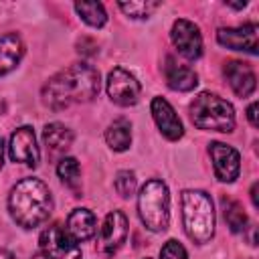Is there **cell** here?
Instances as JSON below:
<instances>
[{
  "label": "cell",
  "mask_w": 259,
  "mask_h": 259,
  "mask_svg": "<svg viewBox=\"0 0 259 259\" xmlns=\"http://www.w3.org/2000/svg\"><path fill=\"white\" fill-rule=\"evenodd\" d=\"M40 253L47 259H81V247L65 227L53 223L40 233Z\"/></svg>",
  "instance_id": "cell-6"
},
{
  "label": "cell",
  "mask_w": 259,
  "mask_h": 259,
  "mask_svg": "<svg viewBox=\"0 0 259 259\" xmlns=\"http://www.w3.org/2000/svg\"><path fill=\"white\" fill-rule=\"evenodd\" d=\"M2 166H4V142L0 138V170H2Z\"/></svg>",
  "instance_id": "cell-29"
},
{
  "label": "cell",
  "mask_w": 259,
  "mask_h": 259,
  "mask_svg": "<svg viewBox=\"0 0 259 259\" xmlns=\"http://www.w3.org/2000/svg\"><path fill=\"white\" fill-rule=\"evenodd\" d=\"M8 154H10L12 162H20V164H26L30 168H34L38 164L40 152L36 146L34 130L30 125H20L18 130L12 132L10 144H8Z\"/></svg>",
  "instance_id": "cell-10"
},
{
  "label": "cell",
  "mask_w": 259,
  "mask_h": 259,
  "mask_svg": "<svg viewBox=\"0 0 259 259\" xmlns=\"http://www.w3.org/2000/svg\"><path fill=\"white\" fill-rule=\"evenodd\" d=\"M113 188L121 198H130L136 192V174L130 170H119L113 180Z\"/></svg>",
  "instance_id": "cell-24"
},
{
  "label": "cell",
  "mask_w": 259,
  "mask_h": 259,
  "mask_svg": "<svg viewBox=\"0 0 259 259\" xmlns=\"http://www.w3.org/2000/svg\"><path fill=\"white\" fill-rule=\"evenodd\" d=\"M53 210V196L49 186L38 178H24L16 182L8 194V212L22 229H34L49 219Z\"/></svg>",
  "instance_id": "cell-2"
},
{
  "label": "cell",
  "mask_w": 259,
  "mask_h": 259,
  "mask_svg": "<svg viewBox=\"0 0 259 259\" xmlns=\"http://www.w3.org/2000/svg\"><path fill=\"white\" fill-rule=\"evenodd\" d=\"M138 214L144 227L152 233H162L168 229L170 221V194L162 180H148L138 194Z\"/></svg>",
  "instance_id": "cell-5"
},
{
  "label": "cell",
  "mask_w": 259,
  "mask_h": 259,
  "mask_svg": "<svg viewBox=\"0 0 259 259\" xmlns=\"http://www.w3.org/2000/svg\"><path fill=\"white\" fill-rule=\"evenodd\" d=\"M119 10L125 12L132 18H148L156 8H160V2H144V0H132V2H117Z\"/></svg>",
  "instance_id": "cell-23"
},
{
  "label": "cell",
  "mask_w": 259,
  "mask_h": 259,
  "mask_svg": "<svg viewBox=\"0 0 259 259\" xmlns=\"http://www.w3.org/2000/svg\"><path fill=\"white\" fill-rule=\"evenodd\" d=\"M57 174L61 178V182L71 188L73 192H77L75 196H79V188H81V168H79V162L71 156L67 158H61L59 164H57Z\"/></svg>",
  "instance_id": "cell-21"
},
{
  "label": "cell",
  "mask_w": 259,
  "mask_h": 259,
  "mask_svg": "<svg viewBox=\"0 0 259 259\" xmlns=\"http://www.w3.org/2000/svg\"><path fill=\"white\" fill-rule=\"evenodd\" d=\"M77 51L81 53V55H85V57H91V55H95L97 53V45L93 42V40H89V38H81L79 42H77Z\"/></svg>",
  "instance_id": "cell-26"
},
{
  "label": "cell",
  "mask_w": 259,
  "mask_h": 259,
  "mask_svg": "<svg viewBox=\"0 0 259 259\" xmlns=\"http://www.w3.org/2000/svg\"><path fill=\"white\" fill-rule=\"evenodd\" d=\"M170 38L184 59L196 61L202 57V34L198 30V26L194 22H190L188 18L174 20L172 30H170Z\"/></svg>",
  "instance_id": "cell-8"
},
{
  "label": "cell",
  "mask_w": 259,
  "mask_h": 259,
  "mask_svg": "<svg viewBox=\"0 0 259 259\" xmlns=\"http://www.w3.org/2000/svg\"><path fill=\"white\" fill-rule=\"evenodd\" d=\"M42 140H45L51 154H65L73 144V132L67 125H63L59 121H53V123L45 125Z\"/></svg>",
  "instance_id": "cell-18"
},
{
  "label": "cell",
  "mask_w": 259,
  "mask_h": 259,
  "mask_svg": "<svg viewBox=\"0 0 259 259\" xmlns=\"http://www.w3.org/2000/svg\"><path fill=\"white\" fill-rule=\"evenodd\" d=\"M160 259H188V253H186V249L182 247L180 241L168 239L164 243V247L160 249Z\"/></svg>",
  "instance_id": "cell-25"
},
{
  "label": "cell",
  "mask_w": 259,
  "mask_h": 259,
  "mask_svg": "<svg viewBox=\"0 0 259 259\" xmlns=\"http://www.w3.org/2000/svg\"><path fill=\"white\" fill-rule=\"evenodd\" d=\"M247 117H249L251 125H253V127H257V103H255V101L247 107Z\"/></svg>",
  "instance_id": "cell-27"
},
{
  "label": "cell",
  "mask_w": 259,
  "mask_h": 259,
  "mask_svg": "<svg viewBox=\"0 0 259 259\" xmlns=\"http://www.w3.org/2000/svg\"><path fill=\"white\" fill-rule=\"evenodd\" d=\"M225 77L239 97H249L257 87V77L249 63L243 61H227L225 63Z\"/></svg>",
  "instance_id": "cell-14"
},
{
  "label": "cell",
  "mask_w": 259,
  "mask_h": 259,
  "mask_svg": "<svg viewBox=\"0 0 259 259\" xmlns=\"http://www.w3.org/2000/svg\"><path fill=\"white\" fill-rule=\"evenodd\" d=\"M221 204H223V217H225L229 229H231L233 233H243V231L247 229V227H245V225H247V214H245L241 202H237V200L231 198V196H223V198H221Z\"/></svg>",
  "instance_id": "cell-20"
},
{
  "label": "cell",
  "mask_w": 259,
  "mask_h": 259,
  "mask_svg": "<svg viewBox=\"0 0 259 259\" xmlns=\"http://www.w3.org/2000/svg\"><path fill=\"white\" fill-rule=\"evenodd\" d=\"M30 259H47V257H45V255H42V253H40V251H38V253H34V255H32V257H30Z\"/></svg>",
  "instance_id": "cell-31"
},
{
  "label": "cell",
  "mask_w": 259,
  "mask_h": 259,
  "mask_svg": "<svg viewBox=\"0 0 259 259\" xmlns=\"http://www.w3.org/2000/svg\"><path fill=\"white\" fill-rule=\"evenodd\" d=\"M127 239V217L121 210H111L101 227V235H99V249L101 253H105L107 257L115 255L119 251V247L125 243Z\"/></svg>",
  "instance_id": "cell-11"
},
{
  "label": "cell",
  "mask_w": 259,
  "mask_h": 259,
  "mask_svg": "<svg viewBox=\"0 0 259 259\" xmlns=\"http://www.w3.org/2000/svg\"><path fill=\"white\" fill-rule=\"evenodd\" d=\"M67 233L79 243L95 235V214L89 208H75L67 217Z\"/></svg>",
  "instance_id": "cell-17"
},
{
  "label": "cell",
  "mask_w": 259,
  "mask_h": 259,
  "mask_svg": "<svg viewBox=\"0 0 259 259\" xmlns=\"http://www.w3.org/2000/svg\"><path fill=\"white\" fill-rule=\"evenodd\" d=\"M97 93L99 71L89 63H73L45 83L40 97L49 109L61 111L77 103H87L97 97Z\"/></svg>",
  "instance_id": "cell-1"
},
{
  "label": "cell",
  "mask_w": 259,
  "mask_h": 259,
  "mask_svg": "<svg viewBox=\"0 0 259 259\" xmlns=\"http://www.w3.org/2000/svg\"><path fill=\"white\" fill-rule=\"evenodd\" d=\"M217 40L231 51H245L249 55H257V24L249 22L237 28H219Z\"/></svg>",
  "instance_id": "cell-13"
},
{
  "label": "cell",
  "mask_w": 259,
  "mask_h": 259,
  "mask_svg": "<svg viewBox=\"0 0 259 259\" xmlns=\"http://www.w3.org/2000/svg\"><path fill=\"white\" fill-rule=\"evenodd\" d=\"M182 223L188 239L196 245H204L214 235V208L204 190L182 192Z\"/></svg>",
  "instance_id": "cell-3"
},
{
  "label": "cell",
  "mask_w": 259,
  "mask_h": 259,
  "mask_svg": "<svg viewBox=\"0 0 259 259\" xmlns=\"http://www.w3.org/2000/svg\"><path fill=\"white\" fill-rule=\"evenodd\" d=\"M105 142L113 152H125L132 144V123L125 117L113 119L105 130Z\"/></svg>",
  "instance_id": "cell-19"
},
{
  "label": "cell",
  "mask_w": 259,
  "mask_h": 259,
  "mask_svg": "<svg viewBox=\"0 0 259 259\" xmlns=\"http://www.w3.org/2000/svg\"><path fill=\"white\" fill-rule=\"evenodd\" d=\"M251 200H253V206H257L259 202H257V182L251 186Z\"/></svg>",
  "instance_id": "cell-28"
},
{
  "label": "cell",
  "mask_w": 259,
  "mask_h": 259,
  "mask_svg": "<svg viewBox=\"0 0 259 259\" xmlns=\"http://www.w3.org/2000/svg\"><path fill=\"white\" fill-rule=\"evenodd\" d=\"M208 154L212 160L214 176L221 182H235L241 172V156L233 146H227L223 142H210Z\"/></svg>",
  "instance_id": "cell-9"
},
{
  "label": "cell",
  "mask_w": 259,
  "mask_h": 259,
  "mask_svg": "<svg viewBox=\"0 0 259 259\" xmlns=\"http://www.w3.org/2000/svg\"><path fill=\"white\" fill-rule=\"evenodd\" d=\"M190 119L198 130L231 134L235 130L233 105L217 93L202 91L190 103Z\"/></svg>",
  "instance_id": "cell-4"
},
{
  "label": "cell",
  "mask_w": 259,
  "mask_h": 259,
  "mask_svg": "<svg viewBox=\"0 0 259 259\" xmlns=\"http://www.w3.org/2000/svg\"><path fill=\"white\" fill-rule=\"evenodd\" d=\"M164 77L170 89L174 91H192L198 85V77L196 73L188 67L178 63L174 57H166V65H164Z\"/></svg>",
  "instance_id": "cell-15"
},
{
  "label": "cell",
  "mask_w": 259,
  "mask_h": 259,
  "mask_svg": "<svg viewBox=\"0 0 259 259\" xmlns=\"http://www.w3.org/2000/svg\"><path fill=\"white\" fill-rule=\"evenodd\" d=\"M0 259H16L12 253H8V251H4V249H0Z\"/></svg>",
  "instance_id": "cell-30"
},
{
  "label": "cell",
  "mask_w": 259,
  "mask_h": 259,
  "mask_svg": "<svg viewBox=\"0 0 259 259\" xmlns=\"http://www.w3.org/2000/svg\"><path fill=\"white\" fill-rule=\"evenodd\" d=\"M152 117L158 125V130L162 132V136L170 142H176L184 136V125L178 117V113L174 111V107L164 99V97H154L152 105H150Z\"/></svg>",
  "instance_id": "cell-12"
},
{
  "label": "cell",
  "mask_w": 259,
  "mask_h": 259,
  "mask_svg": "<svg viewBox=\"0 0 259 259\" xmlns=\"http://www.w3.org/2000/svg\"><path fill=\"white\" fill-rule=\"evenodd\" d=\"M107 95L113 103L121 105V107H130V105H136L138 99H140V93H142V85L140 81L130 73L125 71L123 67H113L107 75Z\"/></svg>",
  "instance_id": "cell-7"
},
{
  "label": "cell",
  "mask_w": 259,
  "mask_h": 259,
  "mask_svg": "<svg viewBox=\"0 0 259 259\" xmlns=\"http://www.w3.org/2000/svg\"><path fill=\"white\" fill-rule=\"evenodd\" d=\"M75 12L81 16L83 22H87L93 28H101L107 22V12L101 2H77Z\"/></svg>",
  "instance_id": "cell-22"
},
{
  "label": "cell",
  "mask_w": 259,
  "mask_h": 259,
  "mask_svg": "<svg viewBox=\"0 0 259 259\" xmlns=\"http://www.w3.org/2000/svg\"><path fill=\"white\" fill-rule=\"evenodd\" d=\"M24 57V42L16 32L0 34V77L18 67Z\"/></svg>",
  "instance_id": "cell-16"
},
{
  "label": "cell",
  "mask_w": 259,
  "mask_h": 259,
  "mask_svg": "<svg viewBox=\"0 0 259 259\" xmlns=\"http://www.w3.org/2000/svg\"><path fill=\"white\" fill-rule=\"evenodd\" d=\"M144 259H150V257H144Z\"/></svg>",
  "instance_id": "cell-32"
}]
</instances>
